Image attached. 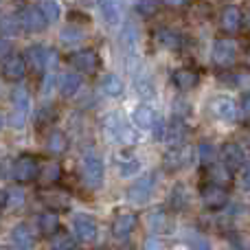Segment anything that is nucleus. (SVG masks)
<instances>
[{"label":"nucleus","mask_w":250,"mask_h":250,"mask_svg":"<svg viewBox=\"0 0 250 250\" xmlns=\"http://www.w3.org/2000/svg\"><path fill=\"white\" fill-rule=\"evenodd\" d=\"M211 60L217 68H233L237 62V44L229 38H220L213 42Z\"/></svg>","instance_id":"obj_6"},{"label":"nucleus","mask_w":250,"mask_h":250,"mask_svg":"<svg viewBox=\"0 0 250 250\" xmlns=\"http://www.w3.org/2000/svg\"><path fill=\"white\" fill-rule=\"evenodd\" d=\"M198 160H200V165H204V167L215 165L217 147L213 145V143H208V141H200V145H198Z\"/></svg>","instance_id":"obj_34"},{"label":"nucleus","mask_w":250,"mask_h":250,"mask_svg":"<svg viewBox=\"0 0 250 250\" xmlns=\"http://www.w3.org/2000/svg\"><path fill=\"white\" fill-rule=\"evenodd\" d=\"M24 200H26V195H24V191L22 189H7L2 193V208L4 211H11V208H20L22 204H24Z\"/></svg>","instance_id":"obj_33"},{"label":"nucleus","mask_w":250,"mask_h":250,"mask_svg":"<svg viewBox=\"0 0 250 250\" xmlns=\"http://www.w3.org/2000/svg\"><path fill=\"white\" fill-rule=\"evenodd\" d=\"M200 200H202L204 208H208V211H220V208H224L226 204H229V191L222 185L208 182V185H204L202 191H200Z\"/></svg>","instance_id":"obj_9"},{"label":"nucleus","mask_w":250,"mask_h":250,"mask_svg":"<svg viewBox=\"0 0 250 250\" xmlns=\"http://www.w3.org/2000/svg\"><path fill=\"white\" fill-rule=\"evenodd\" d=\"M68 62L73 64L75 70H79L83 75H95L101 68V57L95 48H79V51L70 53Z\"/></svg>","instance_id":"obj_7"},{"label":"nucleus","mask_w":250,"mask_h":250,"mask_svg":"<svg viewBox=\"0 0 250 250\" xmlns=\"http://www.w3.org/2000/svg\"><path fill=\"white\" fill-rule=\"evenodd\" d=\"M51 250H77V242L68 233H55L51 237Z\"/></svg>","instance_id":"obj_35"},{"label":"nucleus","mask_w":250,"mask_h":250,"mask_svg":"<svg viewBox=\"0 0 250 250\" xmlns=\"http://www.w3.org/2000/svg\"><path fill=\"white\" fill-rule=\"evenodd\" d=\"M82 176H83V182H86L90 189H99L105 180V165L101 160L99 154L95 151H88L82 160Z\"/></svg>","instance_id":"obj_4"},{"label":"nucleus","mask_w":250,"mask_h":250,"mask_svg":"<svg viewBox=\"0 0 250 250\" xmlns=\"http://www.w3.org/2000/svg\"><path fill=\"white\" fill-rule=\"evenodd\" d=\"M40 173H42V169H40V163H38L35 156L20 154L16 160H13L11 178L16 182H20V185H29V182H33Z\"/></svg>","instance_id":"obj_5"},{"label":"nucleus","mask_w":250,"mask_h":250,"mask_svg":"<svg viewBox=\"0 0 250 250\" xmlns=\"http://www.w3.org/2000/svg\"><path fill=\"white\" fill-rule=\"evenodd\" d=\"M38 7L42 9V13H44V18L48 20V24H53V22L60 20L62 7H60V2H57V0H40Z\"/></svg>","instance_id":"obj_36"},{"label":"nucleus","mask_w":250,"mask_h":250,"mask_svg":"<svg viewBox=\"0 0 250 250\" xmlns=\"http://www.w3.org/2000/svg\"><path fill=\"white\" fill-rule=\"evenodd\" d=\"M57 88H60L62 97H75L79 92V88H82V77L77 73H64V75H60Z\"/></svg>","instance_id":"obj_23"},{"label":"nucleus","mask_w":250,"mask_h":250,"mask_svg":"<svg viewBox=\"0 0 250 250\" xmlns=\"http://www.w3.org/2000/svg\"><path fill=\"white\" fill-rule=\"evenodd\" d=\"M167 7H182V4H187L189 0H163Z\"/></svg>","instance_id":"obj_48"},{"label":"nucleus","mask_w":250,"mask_h":250,"mask_svg":"<svg viewBox=\"0 0 250 250\" xmlns=\"http://www.w3.org/2000/svg\"><path fill=\"white\" fill-rule=\"evenodd\" d=\"M136 90H138V95H141L143 99H149V97L156 95V88H154V83H151L149 77L136 79Z\"/></svg>","instance_id":"obj_40"},{"label":"nucleus","mask_w":250,"mask_h":250,"mask_svg":"<svg viewBox=\"0 0 250 250\" xmlns=\"http://www.w3.org/2000/svg\"><path fill=\"white\" fill-rule=\"evenodd\" d=\"M66 147H68V141H66L64 132H60V129H51V132L46 134V151L60 156V154L66 151Z\"/></svg>","instance_id":"obj_27"},{"label":"nucleus","mask_w":250,"mask_h":250,"mask_svg":"<svg viewBox=\"0 0 250 250\" xmlns=\"http://www.w3.org/2000/svg\"><path fill=\"white\" fill-rule=\"evenodd\" d=\"M185 136H187V123H185V119L178 117V114H173L171 123H169V127H167V136H165V138H169L171 147H176V145H182Z\"/></svg>","instance_id":"obj_26"},{"label":"nucleus","mask_w":250,"mask_h":250,"mask_svg":"<svg viewBox=\"0 0 250 250\" xmlns=\"http://www.w3.org/2000/svg\"><path fill=\"white\" fill-rule=\"evenodd\" d=\"M40 198H42L48 207H51V202H57V207H68V198H66L64 193H60V191H44V193H40Z\"/></svg>","instance_id":"obj_41"},{"label":"nucleus","mask_w":250,"mask_h":250,"mask_svg":"<svg viewBox=\"0 0 250 250\" xmlns=\"http://www.w3.org/2000/svg\"><path fill=\"white\" fill-rule=\"evenodd\" d=\"M11 242L20 250H31L35 246V233L29 224H16L11 229Z\"/></svg>","instance_id":"obj_18"},{"label":"nucleus","mask_w":250,"mask_h":250,"mask_svg":"<svg viewBox=\"0 0 250 250\" xmlns=\"http://www.w3.org/2000/svg\"><path fill=\"white\" fill-rule=\"evenodd\" d=\"M24 57H26L29 68L38 75H42L46 68L53 70L55 68V62H57V53L53 51V48L42 46V44H33V46H29L26 53H24Z\"/></svg>","instance_id":"obj_3"},{"label":"nucleus","mask_w":250,"mask_h":250,"mask_svg":"<svg viewBox=\"0 0 250 250\" xmlns=\"http://www.w3.org/2000/svg\"><path fill=\"white\" fill-rule=\"evenodd\" d=\"M187 163H189V154H187V149L182 145L171 147L165 154V169L167 171H180V169L187 167Z\"/></svg>","instance_id":"obj_21"},{"label":"nucleus","mask_w":250,"mask_h":250,"mask_svg":"<svg viewBox=\"0 0 250 250\" xmlns=\"http://www.w3.org/2000/svg\"><path fill=\"white\" fill-rule=\"evenodd\" d=\"M222 156V165L230 169V171H239L248 165V156H246V149H244L239 143H226L220 151Z\"/></svg>","instance_id":"obj_11"},{"label":"nucleus","mask_w":250,"mask_h":250,"mask_svg":"<svg viewBox=\"0 0 250 250\" xmlns=\"http://www.w3.org/2000/svg\"><path fill=\"white\" fill-rule=\"evenodd\" d=\"M134 9H136L138 16H143V18H151V16H156V13H158V9H160V0H136Z\"/></svg>","instance_id":"obj_37"},{"label":"nucleus","mask_w":250,"mask_h":250,"mask_svg":"<svg viewBox=\"0 0 250 250\" xmlns=\"http://www.w3.org/2000/svg\"><path fill=\"white\" fill-rule=\"evenodd\" d=\"M138 224V215L132 211H121L117 213V217H114L112 222V235L117 239H125L129 237V235L134 233V229H136Z\"/></svg>","instance_id":"obj_15"},{"label":"nucleus","mask_w":250,"mask_h":250,"mask_svg":"<svg viewBox=\"0 0 250 250\" xmlns=\"http://www.w3.org/2000/svg\"><path fill=\"white\" fill-rule=\"evenodd\" d=\"M18 18H20L22 29L29 31V33H42L48 24V20L44 18V13L40 7H24Z\"/></svg>","instance_id":"obj_14"},{"label":"nucleus","mask_w":250,"mask_h":250,"mask_svg":"<svg viewBox=\"0 0 250 250\" xmlns=\"http://www.w3.org/2000/svg\"><path fill=\"white\" fill-rule=\"evenodd\" d=\"M145 250H167V246H165L158 237H149L145 242Z\"/></svg>","instance_id":"obj_44"},{"label":"nucleus","mask_w":250,"mask_h":250,"mask_svg":"<svg viewBox=\"0 0 250 250\" xmlns=\"http://www.w3.org/2000/svg\"><path fill=\"white\" fill-rule=\"evenodd\" d=\"M211 112L217 121L233 123L235 119H237L239 108H237V104H235V99H230L229 95H217L215 99L211 101Z\"/></svg>","instance_id":"obj_13"},{"label":"nucleus","mask_w":250,"mask_h":250,"mask_svg":"<svg viewBox=\"0 0 250 250\" xmlns=\"http://www.w3.org/2000/svg\"><path fill=\"white\" fill-rule=\"evenodd\" d=\"M38 226H40V233H42L44 237H53L55 233H60V215H57L55 211L40 213Z\"/></svg>","instance_id":"obj_22"},{"label":"nucleus","mask_w":250,"mask_h":250,"mask_svg":"<svg viewBox=\"0 0 250 250\" xmlns=\"http://www.w3.org/2000/svg\"><path fill=\"white\" fill-rule=\"evenodd\" d=\"M132 121H134V125H136L138 129H154L156 121H158V114H156V110L151 108V105L141 104V105L134 108Z\"/></svg>","instance_id":"obj_17"},{"label":"nucleus","mask_w":250,"mask_h":250,"mask_svg":"<svg viewBox=\"0 0 250 250\" xmlns=\"http://www.w3.org/2000/svg\"><path fill=\"white\" fill-rule=\"evenodd\" d=\"M222 29L226 33H237L242 29V22H244V16H242V9L237 4H229V7L222 9Z\"/></svg>","instance_id":"obj_19"},{"label":"nucleus","mask_w":250,"mask_h":250,"mask_svg":"<svg viewBox=\"0 0 250 250\" xmlns=\"http://www.w3.org/2000/svg\"><path fill=\"white\" fill-rule=\"evenodd\" d=\"M73 229H75V235H77L79 242L83 244H90L97 239V220L92 215H88V213H77V215L73 217Z\"/></svg>","instance_id":"obj_12"},{"label":"nucleus","mask_w":250,"mask_h":250,"mask_svg":"<svg viewBox=\"0 0 250 250\" xmlns=\"http://www.w3.org/2000/svg\"><path fill=\"white\" fill-rule=\"evenodd\" d=\"M53 83H55V75H46V77H44V83H42V95H48V90H51L53 88Z\"/></svg>","instance_id":"obj_46"},{"label":"nucleus","mask_w":250,"mask_h":250,"mask_svg":"<svg viewBox=\"0 0 250 250\" xmlns=\"http://www.w3.org/2000/svg\"><path fill=\"white\" fill-rule=\"evenodd\" d=\"M114 250H134V248H132V246H117Z\"/></svg>","instance_id":"obj_49"},{"label":"nucleus","mask_w":250,"mask_h":250,"mask_svg":"<svg viewBox=\"0 0 250 250\" xmlns=\"http://www.w3.org/2000/svg\"><path fill=\"white\" fill-rule=\"evenodd\" d=\"M101 90H104V95H108V97H121V92H123L121 77L114 73L104 75V79H101Z\"/></svg>","instance_id":"obj_32"},{"label":"nucleus","mask_w":250,"mask_h":250,"mask_svg":"<svg viewBox=\"0 0 250 250\" xmlns=\"http://www.w3.org/2000/svg\"><path fill=\"white\" fill-rule=\"evenodd\" d=\"M156 42L163 48H169V51H178L182 46V35L178 31L169 29V26H163V29L156 33Z\"/></svg>","instance_id":"obj_24"},{"label":"nucleus","mask_w":250,"mask_h":250,"mask_svg":"<svg viewBox=\"0 0 250 250\" xmlns=\"http://www.w3.org/2000/svg\"><path fill=\"white\" fill-rule=\"evenodd\" d=\"M18 26H22L20 24V18H16V16H4L2 18V38L4 40H9L11 35H16L18 33Z\"/></svg>","instance_id":"obj_39"},{"label":"nucleus","mask_w":250,"mask_h":250,"mask_svg":"<svg viewBox=\"0 0 250 250\" xmlns=\"http://www.w3.org/2000/svg\"><path fill=\"white\" fill-rule=\"evenodd\" d=\"M193 246L198 250H208L211 248L208 246V239H204V237H193Z\"/></svg>","instance_id":"obj_47"},{"label":"nucleus","mask_w":250,"mask_h":250,"mask_svg":"<svg viewBox=\"0 0 250 250\" xmlns=\"http://www.w3.org/2000/svg\"><path fill=\"white\" fill-rule=\"evenodd\" d=\"M83 40H86V33H83L82 29H77V26H73V24L64 26V29L60 31V42L64 44V46H79Z\"/></svg>","instance_id":"obj_30"},{"label":"nucleus","mask_w":250,"mask_h":250,"mask_svg":"<svg viewBox=\"0 0 250 250\" xmlns=\"http://www.w3.org/2000/svg\"><path fill=\"white\" fill-rule=\"evenodd\" d=\"M242 189L244 191H250V163L242 169Z\"/></svg>","instance_id":"obj_45"},{"label":"nucleus","mask_w":250,"mask_h":250,"mask_svg":"<svg viewBox=\"0 0 250 250\" xmlns=\"http://www.w3.org/2000/svg\"><path fill=\"white\" fill-rule=\"evenodd\" d=\"M154 189H156V173H145L127 189V202L147 204L151 200V195H154Z\"/></svg>","instance_id":"obj_8"},{"label":"nucleus","mask_w":250,"mask_h":250,"mask_svg":"<svg viewBox=\"0 0 250 250\" xmlns=\"http://www.w3.org/2000/svg\"><path fill=\"white\" fill-rule=\"evenodd\" d=\"M26 57L20 55V53H7L2 57V77L7 82H20L26 75Z\"/></svg>","instance_id":"obj_10"},{"label":"nucleus","mask_w":250,"mask_h":250,"mask_svg":"<svg viewBox=\"0 0 250 250\" xmlns=\"http://www.w3.org/2000/svg\"><path fill=\"white\" fill-rule=\"evenodd\" d=\"M119 42H121L123 51L125 53H132L134 48H136L138 44V29L134 22H125V26L121 29V38H119Z\"/></svg>","instance_id":"obj_28"},{"label":"nucleus","mask_w":250,"mask_h":250,"mask_svg":"<svg viewBox=\"0 0 250 250\" xmlns=\"http://www.w3.org/2000/svg\"><path fill=\"white\" fill-rule=\"evenodd\" d=\"M208 180L213 182V185H230L233 182V171H230L226 165H211L208 167Z\"/></svg>","instance_id":"obj_31"},{"label":"nucleus","mask_w":250,"mask_h":250,"mask_svg":"<svg viewBox=\"0 0 250 250\" xmlns=\"http://www.w3.org/2000/svg\"><path fill=\"white\" fill-rule=\"evenodd\" d=\"M187 204H189V191L182 182H176L173 189L169 191V208L171 211H185Z\"/></svg>","instance_id":"obj_25"},{"label":"nucleus","mask_w":250,"mask_h":250,"mask_svg":"<svg viewBox=\"0 0 250 250\" xmlns=\"http://www.w3.org/2000/svg\"><path fill=\"white\" fill-rule=\"evenodd\" d=\"M42 173H44V180H46V182H57V180H60V176H62V171H60V165H57V163L46 165Z\"/></svg>","instance_id":"obj_42"},{"label":"nucleus","mask_w":250,"mask_h":250,"mask_svg":"<svg viewBox=\"0 0 250 250\" xmlns=\"http://www.w3.org/2000/svg\"><path fill=\"white\" fill-rule=\"evenodd\" d=\"M2 250H16V246H13V248L11 246H2Z\"/></svg>","instance_id":"obj_50"},{"label":"nucleus","mask_w":250,"mask_h":250,"mask_svg":"<svg viewBox=\"0 0 250 250\" xmlns=\"http://www.w3.org/2000/svg\"><path fill=\"white\" fill-rule=\"evenodd\" d=\"M239 112H242V119L246 123H250V92L242 97V105H239Z\"/></svg>","instance_id":"obj_43"},{"label":"nucleus","mask_w":250,"mask_h":250,"mask_svg":"<svg viewBox=\"0 0 250 250\" xmlns=\"http://www.w3.org/2000/svg\"><path fill=\"white\" fill-rule=\"evenodd\" d=\"M104 132L108 134V138L117 145H127V143L134 141V134H132V127L127 125V121L123 119L121 112H110L108 117L104 119Z\"/></svg>","instance_id":"obj_2"},{"label":"nucleus","mask_w":250,"mask_h":250,"mask_svg":"<svg viewBox=\"0 0 250 250\" xmlns=\"http://www.w3.org/2000/svg\"><path fill=\"white\" fill-rule=\"evenodd\" d=\"M99 9L104 20L110 26H117L121 22V13L125 9V0H99Z\"/></svg>","instance_id":"obj_20"},{"label":"nucleus","mask_w":250,"mask_h":250,"mask_svg":"<svg viewBox=\"0 0 250 250\" xmlns=\"http://www.w3.org/2000/svg\"><path fill=\"white\" fill-rule=\"evenodd\" d=\"M119 176L121 178H129V176H136L141 171V160L134 158L132 154H123L119 156Z\"/></svg>","instance_id":"obj_29"},{"label":"nucleus","mask_w":250,"mask_h":250,"mask_svg":"<svg viewBox=\"0 0 250 250\" xmlns=\"http://www.w3.org/2000/svg\"><path fill=\"white\" fill-rule=\"evenodd\" d=\"M167 213L160 208V211H154L149 213V217H147V222H149V229H154L156 233H160V230H167Z\"/></svg>","instance_id":"obj_38"},{"label":"nucleus","mask_w":250,"mask_h":250,"mask_svg":"<svg viewBox=\"0 0 250 250\" xmlns=\"http://www.w3.org/2000/svg\"><path fill=\"white\" fill-rule=\"evenodd\" d=\"M31 112V97L26 86L18 83L11 92V112H9V123H11L13 129H22L26 125V119H29Z\"/></svg>","instance_id":"obj_1"},{"label":"nucleus","mask_w":250,"mask_h":250,"mask_svg":"<svg viewBox=\"0 0 250 250\" xmlns=\"http://www.w3.org/2000/svg\"><path fill=\"white\" fill-rule=\"evenodd\" d=\"M171 82H173V86H176L178 90L187 92V90L198 88L200 75H198V70H193V68H178V70H173L171 73Z\"/></svg>","instance_id":"obj_16"}]
</instances>
